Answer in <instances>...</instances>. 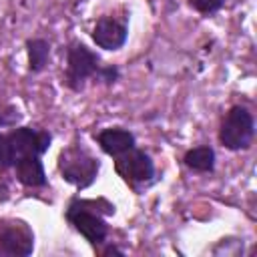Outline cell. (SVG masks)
<instances>
[{
  "mask_svg": "<svg viewBox=\"0 0 257 257\" xmlns=\"http://www.w3.org/2000/svg\"><path fill=\"white\" fill-rule=\"evenodd\" d=\"M253 126L255 124H253L251 112L243 106H233L221 122L219 139L231 151L245 149V147H249V143L253 139Z\"/></svg>",
  "mask_w": 257,
  "mask_h": 257,
  "instance_id": "cell-1",
  "label": "cell"
},
{
  "mask_svg": "<svg viewBox=\"0 0 257 257\" xmlns=\"http://www.w3.org/2000/svg\"><path fill=\"white\" fill-rule=\"evenodd\" d=\"M58 165L64 179L76 187H88L98 173V161L78 147H70L62 151Z\"/></svg>",
  "mask_w": 257,
  "mask_h": 257,
  "instance_id": "cell-2",
  "label": "cell"
},
{
  "mask_svg": "<svg viewBox=\"0 0 257 257\" xmlns=\"http://www.w3.org/2000/svg\"><path fill=\"white\" fill-rule=\"evenodd\" d=\"M100 64L98 56L88 50L84 44H72L68 50V68H66V84L74 90H80L84 80L98 74Z\"/></svg>",
  "mask_w": 257,
  "mask_h": 257,
  "instance_id": "cell-3",
  "label": "cell"
},
{
  "mask_svg": "<svg viewBox=\"0 0 257 257\" xmlns=\"http://www.w3.org/2000/svg\"><path fill=\"white\" fill-rule=\"evenodd\" d=\"M8 145L12 153V161L16 163L22 157H40L50 147V135L44 131H32V128H14L8 135Z\"/></svg>",
  "mask_w": 257,
  "mask_h": 257,
  "instance_id": "cell-4",
  "label": "cell"
},
{
  "mask_svg": "<svg viewBox=\"0 0 257 257\" xmlns=\"http://www.w3.org/2000/svg\"><path fill=\"white\" fill-rule=\"evenodd\" d=\"M116 173L128 181V183H143L149 181L155 173L153 161L149 159V155H145L143 151H126L120 155V159L116 161Z\"/></svg>",
  "mask_w": 257,
  "mask_h": 257,
  "instance_id": "cell-5",
  "label": "cell"
},
{
  "mask_svg": "<svg viewBox=\"0 0 257 257\" xmlns=\"http://www.w3.org/2000/svg\"><path fill=\"white\" fill-rule=\"evenodd\" d=\"M66 217L76 227V231L82 233L90 243H100L106 237V223L98 215L84 209L82 203H72Z\"/></svg>",
  "mask_w": 257,
  "mask_h": 257,
  "instance_id": "cell-6",
  "label": "cell"
},
{
  "mask_svg": "<svg viewBox=\"0 0 257 257\" xmlns=\"http://www.w3.org/2000/svg\"><path fill=\"white\" fill-rule=\"evenodd\" d=\"M0 249L8 255H30L34 249L32 233L22 223H10L0 229Z\"/></svg>",
  "mask_w": 257,
  "mask_h": 257,
  "instance_id": "cell-7",
  "label": "cell"
},
{
  "mask_svg": "<svg viewBox=\"0 0 257 257\" xmlns=\"http://www.w3.org/2000/svg\"><path fill=\"white\" fill-rule=\"evenodd\" d=\"M92 38L100 48L116 50L126 40V26L116 22L114 18H100L92 30Z\"/></svg>",
  "mask_w": 257,
  "mask_h": 257,
  "instance_id": "cell-8",
  "label": "cell"
},
{
  "mask_svg": "<svg viewBox=\"0 0 257 257\" xmlns=\"http://www.w3.org/2000/svg\"><path fill=\"white\" fill-rule=\"evenodd\" d=\"M98 145L102 147L104 153L116 157L135 147V137L124 128H106L98 135Z\"/></svg>",
  "mask_w": 257,
  "mask_h": 257,
  "instance_id": "cell-9",
  "label": "cell"
},
{
  "mask_svg": "<svg viewBox=\"0 0 257 257\" xmlns=\"http://www.w3.org/2000/svg\"><path fill=\"white\" fill-rule=\"evenodd\" d=\"M16 177L26 187H42L46 185L44 167L38 157H22L16 163Z\"/></svg>",
  "mask_w": 257,
  "mask_h": 257,
  "instance_id": "cell-10",
  "label": "cell"
},
{
  "mask_svg": "<svg viewBox=\"0 0 257 257\" xmlns=\"http://www.w3.org/2000/svg\"><path fill=\"white\" fill-rule=\"evenodd\" d=\"M185 165L193 171H199V173H207V171H213V165H215V153L211 147H197V149H191L187 155H185Z\"/></svg>",
  "mask_w": 257,
  "mask_h": 257,
  "instance_id": "cell-11",
  "label": "cell"
},
{
  "mask_svg": "<svg viewBox=\"0 0 257 257\" xmlns=\"http://www.w3.org/2000/svg\"><path fill=\"white\" fill-rule=\"evenodd\" d=\"M48 56H50V46L46 40L42 38L28 40V66L32 72L42 70L48 62Z\"/></svg>",
  "mask_w": 257,
  "mask_h": 257,
  "instance_id": "cell-12",
  "label": "cell"
},
{
  "mask_svg": "<svg viewBox=\"0 0 257 257\" xmlns=\"http://www.w3.org/2000/svg\"><path fill=\"white\" fill-rule=\"evenodd\" d=\"M189 2H191V6H193L195 10H199V12H203V14H211V12L219 10L225 0H189Z\"/></svg>",
  "mask_w": 257,
  "mask_h": 257,
  "instance_id": "cell-13",
  "label": "cell"
},
{
  "mask_svg": "<svg viewBox=\"0 0 257 257\" xmlns=\"http://www.w3.org/2000/svg\"><path fill=\"white\" fill-rule=\"evenodd\" d=\"M10 165H14V161H12V153H10L8 137L0 135V171H6Z\"/></svg>",
  "mask_w": 257,
  "mask_h": 257,
  "instance_id": "cell-14",
  "label": "cell"
},
{
  "mask_svg": "<svg viewBox=\"0 0 257 257\" xmlns=\"http://www.w3.org/2000/svg\"><path fill=\"white\" fill-rule=\"evenodd\" d=\"M110 253H114V255H122V251H118V249H114V247H108L102 255H110Z\"/></svg>",
  "mask_w": 257,
  "mask_h": 257,
  "instance_id": "cell-15",
  "label": "cell"
}]
</instances>
